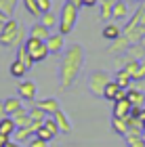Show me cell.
I'll use <instances>...</instances> for the list:
<instances>
[{
    "label": "cell",
    "instance_id": "1",
    "mask_svg": "<svg viewBox=\"0 0 145 147\" xmlns=\"http://www.w3.org/2000/svg\"><path fill=\"white\" fill-rule=\"evenodd\" d=\"M86 65V51L82 44H69L63 51V57L59 61V86L61 90H69L80 78V74Z\"/></svg>",
    "mask_w": 145,
    "mask_h": 147
},
{
    "label": "cell",
    "instance_id": "2",
    "mask_svg": "<svg viewBox=\"0 0 145 147\" xmlns=\"http://www.w3.org/2000/svg\"><path fill=\"white\" fill-rule=\"evenodd\" d=\"M76 21H78V6L65 0L61 6V13H59V34L67 36L76 28Z\"/></svg>",
    "mask_w": 145,
    "mask_h": 147
},
{
    "label": "cell",
    "instance_id": "3",
    "mask_svg": "<svg viewBox=\"0 0 145 147\" xmlns=\"http://www.w3.org/2000/svg\"><path fill=\"white\" fill-rule=\"evenodd\" d=\"M111 74L109 71H105V69H97L93 71L88 76V90L93 92L95 97H103V90H105V86H107L111 82Z\"/></svg>",
    "mask_w": 145,
    "mask_h": 147
},
{
    "label": "cell",
    "instance_id": "4",
    "mask_svg": "<svg viewBox=\"0 0 145 147\" xmlns=\"http://www.w3.org/2000/svg\"><path fill=\"white\" fill-rule=\"evenodd\" d=\"M23 46L28 49L30 57L34 59V63H40V61H44V59L49 57V49H47V44H44V40H38V38L28 36V38H25V42H23Z\"/></svg>",
    "mask_w": 145,
    "mask_h": 147
},
{
    "label": "cell",
    "instance_id": "5",
    "mask_svg": "<svg viewBox=\"0 0 145 147\" xmlns=\"http://www.w3.org/2000/svg\"><path fill=\"white\" fill-rule=\"evenodd\" d=\"M17 32H19V21L15 19H9L4 23L2 32H0V44L2 46H15V38H17Z\"/></svg>",
    "mask_w": 145,
    "mask_h": 147
},
{
    "label": "cell",
    "instance_id": "6",
    "mask_svg": "<svg viewBox=\"0 0 145 147\" xmlns=\"http://www.w3.org/2000/svg\"><path fill=\"white\" fill-rule=\"evenodd\" d=\"M40 124H42V122H32L30 126H21V128L15 130L13 139H15L17 143H28L30 139L36 137V130H38V126H40Z\"/></svg>",
    "mask_w": 145,
    "mask_h": 147
},
{
    "label": "cell",
    "instance_id": "7",
    "mask_svg": "<svg viewBox=\"0 0 145 147\" xmlns=\"http://www.w3.org/2000/svg\"><path fill=\"white\" fill-rule=\"evenodd\" d=\"M47 49H49V55H61L65 51V36L63 34H51V38L47 40Z\"/></svg>",
    "mask_w": 145,
    "mask_h": 147
},
{
    "label": "cell",
    "instance_id": "8",
    "mask_svg": "<svg viewBox=\"0 0 145 147\" xmlns=\"http://www.w3.org/2000/svg\"><path fill=\"white\" fill-rule=\"evenodd\" d=\"M126 90L128 88H120V86H118L114 80H111V82L105 86V90H103V99H107V101H118V99H126Z\"/></svg>",
    "mask_w": 145,
    "mask_h": 147
},
{
    "label": "cell",
    "instance_id": "9",
    "mask_svg": "<svg viewBox=\"0 0 145 147\" xmlns=\"http://www.w3.org/2000/svg\"><path fill=\"white\" fill-rule=\"evenodd\" d=\"M130 109H133V105H130L128 99H118V101H114L111 118H122V120H126V118L130 116Z\"/></svg>",
    "mask_w": 145,
    "mask_h": 147
},
{
    "label": "cell",
    "instance_id": "10",
    "mask_svg": "<svg viewBox=\"0 0 145 147\" xmlns=\"http://www.w3.org/2000/svg\"><path fill=\"white\" fill-rule=\"evenodd\" d=\"M36 84L32 82V80H25V82L19 84V99H23V101H30L34 103L36 101Z\"/></svg>",
    "mask_w": 145,
    "mask_h": 147
},
{
    "label": "cell",
    "instance_id": "11",
    "mask_svg": "<svg viewBox=\"0 0 145 147\" xmlns=\"http://www.w3.org/2000/svg\"><path fill=\"white\" fill-rule=\"evenodd\" d=\"M34 105H38L42 111H47V116H55V113L61 109V105H59V101L57 99H53V97H47V99H38V101L34 103Z\"/></svg>",
    "mask_w": 145,
    "mask_h": 147
},
{
    "label": "cell",
    "instance_id": "12",
    "mask_svg": "<svg viewBox=\"0 0 145 147\" xmlns=\"http://www.w3.org/2000/svg\"><path fill=\"white\" fill-rule=\"evenodd\" d=\"M130 44H133V42H130V40L126 38V36H120V38H118V40H114V42H111L109 44V49H107V53H109V55H124V53H126L128 51V46Z\"/></svg>",
    "mask_w": 145,
    "mask_h": 147
},
{
    "label": "cell",
    "instance_id": "13",
    "mask_svg": "<svg viewBox=\"0 0 145 147\" xmlns=\"http://www.w3.org/2000/svg\"><path fill=\"white\" fill-rule=\"evenodd\" d=\"M126 99L130 101V105L133 107H145V92L135 88V86H130V88L126 90Z\"/></svg>",
    "mask_w": 145,
    "mask_h": 147
},
{
    "label": "cell",
    "instance_id": "14",
    "mask_svg": "<svg viewBox=\"0 0 145 147\" xmlns=\"http://www.w3.org/2000/svg\"><path fill=\"white\" fill-rule=\"evenodd\" d=\"M53 120H55L57 122V126H59V132H71V128H74V126H71V120H69V116L67 113H65L63 109H59L55 116H53Z\"/></svg>",
    "mask_w": 145,
    "mask_h": 147
},
{
    "label": "cell",
    "instance_id": "15",
    "mask_svg": "<svg viewBox=\"0 0 145 147\" xmlns=\"http://www.w3.org/2000/svg\"><path fill=\"white\" fill-rule=\"evenodd\" d=\"M126 17H128V2L126 0H116L111 19H114V21H124Z\"/></svg>",
    "mask_w": 145,
    "mask_h": 147
},
{
    "label": "cell",
    "instance_id": "16",
    "mask_svg": "<svg viewBox=\"0 0 145 147\" xmlns=\"http://www.w3.org/2000/svg\"><path fill=\"white\" fill-rule=\"evenodd\" d=\"M114 4H116V0H99V19L101 21H109L111 19Z\"/></svg>",
    "mask_w": 145,
    "mask_h": 147
},
{
    "label": "cell",
    "instance_id": "17",
    "mask_svg": "<svg viewBox=\"0 0 145 147\" xmlns=\"http://www.w3.org/2000/svg\"><path fill=\"white\" fill-rule=\"evenodd\" d=\"M101 36H103L105 40H111V42H114V40H118V38L122 36V28H120L116 21H114V23H107V25L101 30Z\"/></svg>",
    "mask_w": 145,
    "mask_h": 147
},
{
    "label": "cell",
    "instance_id": "18",
    "mask_svg": "<svg viewBox=\"0 0 145 147\" xmlns=\"http://www.w3.org/2000/svg\"><path fill=\"white\" fill-rule=\"evenodd\" d=\"M30 36H32V38H38V40H44V42H47V40L51 38V30L47 28V25H42L40 21H38V23H34V25L30 28Z\"/></svg>",
    "mask_w": 145,
    "mask_h": 147
},
{
    "label": "cell",
    "instance_id": "19",
    "mask_svg": "<svg viewBox=\"0 0 145 147\" xmlns=\"http://www.w3.org/2000/svg\"><path fill=\"white\" fill-rule=\"evenodd\" d=\"M15 130H17V124H15V120H13L11 116H6V118L0 120V135H4V137L13 139Z\"/></svg>",
    "mask_w": 145,
    "mask_h": 147
},
{
    "label": "cell",
    "instance_id": "20",
    "mask_svg": "<svg viewBox=\"0 0 145 147\" xmlns=\"http://www.w3.org/2000/svg\"><path fill=\"white\" fill-rule=\"evenodd\" d=\"M114 82L120 86V88H130V86H133V76H130V74L122 67V69H118V71H116Z\"/></svg>",
    "mask_w": 145,
    "mask_h": 147
},
{
    "label": "cell",
    "instance_id": "21",
    "mask_svg": "<svg viewBox=\"0 0 145 147\" xmlns=\"http://www.w3.org/2000/svg\"><path fill=\"white\" fill-rule=\"evenodd\" d=\"M11 118L15 120L17 128H21V126H30V124H32V120H30V109H28V107H21V109H17V111L13 113Z\"/></svg>",
    "mask_w": 145,
    "mask_h": 147
},
{
    "label": "cell",
    "instance_id": "22",
    "mask_svg": "<svg viewBox=\"0 0 145 147\" xmlns=\"http://www.w3.org/2000/svg\"><path fill=\"white\" fill-rule=\"evenodd\" d=\"M2 105H4L6 116H13V113H15L17 109H21V107H23V105H21V99H19V97H9V99H4Z\"/></svg>",
    "mask_w": 145,
    "mask_h": 147
},
{
    "label": "cell",
    "instance_id": "23",
    "mask_svg": "<svg viewBox=\"0 0 145 147\" xmlns=\"http://www.w3.org/2000/svg\"><path fill=\"white\" fill-rule=\"evenodd\" d=\"M111 130H114L116 135L126 137V135H128V120H122V118H111Z\"/></svg>",
    "mask_w": 145,
    "mask_h": 147
},
{
    "label": "cell",
    "instance_id": "24",
    "mask_svg": "<svg viewBox=\"0 0 145 147\" xmlns=\"http://www.w3.org/2000/svg\"><path fill=\"white\" fill-rule=\"evenodd\" d=\"M15 59H17V61H21L28 69L34 67V59L30 57V53H28V49H25L23 44H21V46H17V57H15Z\"/></svg>",
    "mask_w": 145,
    "mask_h": 147
},
{
    "label": "cell",
    "instance_id": "25",
    "mask_svg": "<svg viewBox=\"0 0 145 147\" xmlns=\"http://www.w3.org/2000/svg\"><path fill=\"white\" fill-rule=\"evenodd\" d=\"M126 55H128L130 59H137V61H141V59L145 57V46H143L141 42H135V44H130V46H128Z\"/></svg>",
    "mask_w": 145,
    "mask_h": 147
},
{
    "label": "cell",
    "instance_id": "26",
    "mask_svg": "<svg viewBox=\"0 0 145 147\" xmlns=\"http://www.w3.org/2000/svg\"><path fill=\"white\" fill-rule=\"evenodd\" d=\"M40 23H42V25H47L49 30H53V28H59V17H57L53 11H49V13H42Z\"/></svg>",
    "mask_w": 145,
    "mask_h": 147
},
{
    "label": "cell",
    "instance_id": "27",
    "mask_svg": "<svg viewBox=\"0 0 145 147\" xmlns=\"http://www.w3.org/2000/svg\"><path fill=\"white\" fill-rule=\"evenodd\" d=\"M9 74L13 78H23L25 74H28V67H25L21 61H17V59H15V61L11 63V67H9Z\"/></svg>",
    "mask_w": 145,
    "mask_h": 147
},
{
    "label": "cell",
    "instance_id": "28",
    "mask_svg": "<svg viewBox=\"0 0 145 147\" xmlns=\"http://www.w3.org/2000/svg\"><path fill=\"white\" fill-rule=\"evenodd\" d=\"M21 2H23L25 13H28V15L36 17V19H40V17H42V13H40V9H38V2H36V0H21Z\"/></svg>",
    "mask_w": 145,
    "mask_h": 147
},
{
    "label": "cell",
    "instance_id": "29",
    "mask_svg": "<svg viewBox=\"0 0 145 147\" xmlns=\"http://www.w3.org/2000/svg\"><path fill=\"white\" fill-rule=\"evenodd\" d=\"M49 116H47V111H42L38 105H34V107H30V120L32 122H44Z\"/></svg>",
    "mask_w": 145,
    "mask_h": 147
},
{
    "label": "cell",
    "instance_id": "30",
    "mask_svg": "<svg viewBox=\"0 0 145 147\" xmlns=\"http://www.w3.org/2000/svg\"><path fill=\"white\" fill-rule=\"evenodd\" d=\"M139 67H141V61H137V59H126V61H124V69H126L128 74H130V76H137V71H139Z\"/></svg>",
    "mask_w": 145,
    "mask_h": 147
},
{
    "label": "cell",
    "instance_id": "31",
    "mask_svg": "<svg viewBox=\"0 0 145 147\" xmlns=\"http://www.w3.org/2000/svg\"><path fill=\"white\" fill-rule=\"evenodd\" d=\"M124 139H126V145H128V147H145L143 135H130V132H128Z\"/></svg>",
    "mask_w": 145,
    "mask_h": 147
},
{
    "label": "cell",
    "instance_id": "32",
    "mask_svg": "<svg viewBox=\"0 0 145 147\" xmlns=\"http://www.w3.org/2000/svg\"><path fill=\"white\" fill-rule=\"evenodd\" d=\"M15 6H17V0H0V11H2L6 17H11V15H13Z\"/></svg>",
    "mask_w": 145,
    "mask_h": 147
},
{
    "label": "cell",
    "instance_id": "33",
    "mask_svg": "<svg viewBox=\"0 0 145 147\" xmlns=\"http://www.w3.org/2000/svg\"><path fill=\"white\" fill-rule=\"evenodd\" d=\"M28 147H49V141H44L40 137H34V139L28 141Z\"/></svg>",
    "mask_w": 145,
    "mask_h": 147
},
{
    "label": "cell",
    "instance_id": "34",
    "mask_svg": "<svg viewBox=\"0 0 145 147\" xmlns=\"http://www.w3.org/2000/svg\"><path fill=\"white\" fill-rule=\"evenodd\" d=\"M38 2V9H40V13H49L53 9V0H36Z\"/></svg>",
    "mask_w": 145,
    "mask_h": 147
},
{
    "label": "cell",
    "instance_id": "35",
    "mask_svg": "<svg viewBox=\"0 0 145 147\" xmlns=\"http://www.w3.org/2000/svg\"><path fill=\"white\" fill-rule=\"evenodd\" d=\"M25 34H28L25 28H23V25H19V32H17V38H15V46H21L25 42Z\"/></svg>",
    "mask_w": 145,
    "mask_h": 147
},
{
    "label": "cell",
    "instance_id": "36",
    "mask_svg": "<svg viewBox=\"0 0 145 147\" xmlns=\"http://www.w3.org/2000/svg\"><path fill=\"white\" fill-rule=\"evenodd\" d=\"M139 80H145V57L141 59V67L137 71V76L133 78V82H139Z\"/></svg>",
    "mask_w": 145,
    "mask_h": 147
},
{
    "label": "cell",
    "instance_id": "37",
    "mask_svg": "<svg viewBox=\"0 0 145 147\" xmlns=\"http://www.w3.org/2000/svg\"><path fill=\"white\" fill-rule=\"evenodd\" d=\"M99 0H82V6H86V9H90V6H97Z\"/></svg>",
    "mask_w": 145,
    "mask_h": 147
},
{
    "label": "cell",
    "instance_id": "38",
    "mask_svg": "<svg viewBox=\"0 0 145 147\" xmlns=\"http://www.w3.org/2000/svg\"><path fill=\"white\" fill-rule=\"evenodd\" d=\"M11 139L9 137H4V135H0V147H6V143H9Z\"/></svg>",
    "mask_w": 145,
    "mask_h": 147
},
{
    "label": "cell",
    "instance_id": "39",
    "mask_svg": "<svg viewBox=\"0 0 145 147\" xmlns=\"http://www.w3.org/2000/svg\"><path fill=\"white\" fill-rule=\"evenodd\" d=\"M6 147H21V143H17V141H9V143H6Z\"/></svg>",
    "mask_w": 145,
    "mask_h": 147
},
{
    "label": "cell",
    "instance_id": "40",
    "mask_svg": "<svg viewBox=\"0 0 145 147\" xmlns=\"http://www.w3.org/2000/svg\"><path fill=\"white\" fill-rule=\"evenodd\" d=\"M2 118H6V111H4V105L0 103V120H2Z\"/></svg>",
    "mask_w": 145,
    "mask_h": 147
},
{
    "label": "cell",
    "instance_id": "41",
    "mask_svg": "<svg viewBox=\"0 0 145 147\" xmlns=\"http://www.w3.org/2000/svg\"><path fill=\"white\" fill-rule=\"evenodd\" d=\"M67 2H71V4H76L78 9H80V6H82V0H67Z\"/></svg>",
    "mask_w": 145,
    "mask_h": 147
},
{
    "label": "cell",
    "instance_id": "42",
    "mask_svg": "<svg viewBox=\"0 0 145 147\" xmlns=\"http://www.w3.org/2000/svg\"><path fill=\"white\" fill-rule=\"evenodd\" d=\"M9 19H11V17H6V15H4V13H2V11H0V21H9Z\"/></svg>",
    "mask_w": 145,
    "mask_h": 147
},
{
    "label": "cell",
    "instance_id": "43",
    "mask_svg": "<svg viewBox=\"0 0 145 147\" xmlns=\"http://www.w3.org/2000/svg\"><path fill=\"white\" fill-rule=\"evenodd\" d=\"M139 120H141V122L145 124V107H141V118H139Z\"/></svg>",
    "mask_w": 145,
    "mask_h": 147
},
{
    "label": "cell",
    "instance_id": "44",
    "mask_svg": "<svg viewBox=\"0 0 145 147\" xmlns=\"http://www.w3.org/2000/svg\"><path fill=\"white\" fill-rule=\"evenodd\" d=\"M4 23H6V21H0V32H2V28H4Z\"/></svg>",
    "mask_w": 145,
    "mask_h": 147
},
{
    "label": "cell",
    "instance_id": "45",
    "mask_svg": "<svg viewBox=\"0 0 145 147\" xmlns=\"http://www.w3.org/2000/svg\"><path fill=\"white\" fill-rule=\"evenodd\" d=\"M126 2H139V0H126Z\"/></svg>",
    "mask_w": 145,
    "mask_h": 147
}]
</instances>
